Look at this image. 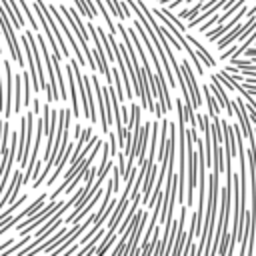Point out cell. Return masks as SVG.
Returning a JSON list of instances; mask_svg holds the SVG:
<instances>
[{
    "mask_svg": "<svg viewBox=\"0 0 256 256\" xmlns=\"http://www.w3.org/2000/svg\"><path fill=\"white\" fill-rule=\"evenodd\" d=\"M20 184H24V174H22L20 170H16V172L12 174V178H10V186H8V190H6L4 196L0 198V208H2L6 202H16V194H18Z\"/></svg>",
    "mask_w": 256,
    "mask_h": 256,
    "instance_id": "4fadbf2b",
    "label": "cell"
},
{
    "mask_svg": "<svg viewBox=\"0 0 256 256\" xmlns=\"http://www.w3.org/2000/svg\"><path fill=\"white\" fill-rule=\"evenodd\" d=\"M156 2H158V4L162 6V4H166V2H170V0H156Z\"/></svg>",
    "mask_w": 256,
    "mask_h": 256,
    "instance_id": "4dcf8cb0",
    "label": "cell"
},
{
    "mask_svg": "<svg viewBox=\"0 0 256 256\" xmlns=\"http://www.w3.org/2000/svg\"><path fill=\"white\" fill-rule=\"evenodd\" d=\"M32 2H34V8H36V16H38V20H40V26L44 28V34L48 36V44H50V48H52V54L58 56V58H62L64 54H62V50H60V46H58V40H56L52 28H50V24H48V18H46V14H44L40 2H38V0H32Z\"/></svg>",
    "mask_w": 256,
    "mask_h": 256,
    "instance_id": "8992f818",
    "label": "cell"
},
{
    "mask_svg": "<svg viewBox=\"0 0 256 256\" xmlns=\"http://www.w3.org/2000/svg\"><path fill=\"white\" fill-rule=\"evenodd\" d=\"M32 110H34L36 116L40 114V100H38V98H32Z\"/></svg>",
    "mask_w": 256,
    "mask_h": 256,
    "instance_id": "f1b7e54d",
    "label": "cell"
},
{
    "mask_svg": "<svg viewBox=\"0 0 256 256\" xmlns=\"http://www.w3.org/2000/svg\"><path fill=\"white\" fill-rule=\"evenodd\" d=\"M198 140L196 128L190 126L186 130V154H188V174H186V206L190 208L194 202V190L198 186V152L194 150V144Z\"/></svg>",
    "mask_w": 256,
    "mask_h": 256,
    "instance_id": "7a4b0ae2",
    "label": "cell"
},
{
    "mask_svg": "<svg viewBox=\"0 0 256 256\" xmlns=\"http://www.w3.org/2000/svg\"><path fill=\"white\" fill-rule=\"evenodd\" d=\"M120 176H122L120 168H118V166H116V168H112V184H114V192H118V190H120Z\"/></svg>",
    "mask_w": 256,
    "mask_h": 256,
    "instance_id": "484cf974",
    "label": "cell"
},
{
    "mask_svg": "<svg viewBox=\"0 0 256 256\" xmlns=\"http://www.w3.org/2000/svg\"><path fill=\"white\" fill-rule=\"evenodd\" d=\"M182 2H186V0H176V2H170V4H168V8H170V10H174V8H176V6H180Z\"/></svg>",
    "mask_w": 256,
    "mask_h": 256,
    "instance_id": "f546056e",
    "label": "cell"
},
{
    "mask_svg": "<svg viewBox=\"0 0 256 256\" xmlns=\"http://www.w3.org/2000/svg\"><path fill=\"white\" fill-rule=\"evenodd\" d=\"M20 80H22V76H18L16 74V92H14V114H18L20 112V106H22V100H20Z\"/></svg>",
    "mask_w": 256,
    "mask_h": 256,
    "instance_id": "603a6c76",
    "label": "cell"
},
{
    "mask_svg": "<svg viewBox=\"0 0 256 256\" xmlns=\"http://www.w3.org/2000/svg\"><path fill=\"white\" fill-rule=\"evenodd\" d=\"M204 98H206V104H208V116L212 120L220 118V108L216 104V94L210 90V86H204Z\"/></svg>",
    "mask_w": 256,
    "mask_h": 256,
    "instance_id": "e0dca14e",
    "label": "cell"
},
{
    "mask_svg": "<svg viewBox=\"0 0 256 256\" xmlns=\"http://www.w3.org/2000/svg\"><path fill=\"white\" fill-rule=\"evenodd\" d=\"M148 210H150V208H148ZM148 210L144 212V216L140 218V222L136 224V228L132 230V234H130V238H128V246H126V250H124V254H126V256H134V254H140L138 242H140V234H142V230H144V226H146Z\"/></svg>",
    "mask_w": 256,
    "mask_h": 256,
    "instance_id": "7c38bea8",
    "label": "cell"
},
{
    "mask_svg": "<svg viewBox=\"0 0 256 256\" xmlns=\"http://www.w3.org/2000/svg\"><path fill=\"white\" fill-rule=\"evenodd\" d=\"M180 64H182V70H184V76H186V82H188V90H190V96H192V104H194V108L198 110V108L202 106V98H200L198 82H196V78H194V74H192V68H190L188 60H182Z\"/></svg>",
    "mask_w": 256,
    "mask_h": 256,
    "instance_id": "8fae6325",
    "label": "cell"
},
{
    "mask_svg": "<svg viewBox=\"0 0 256 256\" xmlns=\"http://www.w3.org/2000/svg\"><path fill=\"white\" fill-rule=\"evenodd\" d=\"M88 32H90V36H92V40H94V56H96V60H98V70L106 76V82L108 84H114V74H110V68H108V60H106V54H104V44H102V38H100V34H98V28L94 26V24H88Z\"/></svg>",
    "mask_w": 256,
    "mask_h": 256,
    "instance_id": "5b68a950",
    "label": "cell"
},
{
    "mask_svg": "<svg viewBox=\"0 0 256 256\" xmlns=\"http://www.w3.org/2000/svg\"><path fill=\"white\" fill-rule=\"evenodd\" d=\"M26 126H28V120L26 116L20 120V130H18V162L22 160L24 156V148H26Z\"/></svg>",
    "mask_w": 256,
    "mask_h": 256,
    "instance_id": "ffe728a7",
    "label": "cell"
},
{
    "mask_svg": "<svg viewBox=\"0 0 256 256\" xmlns=\"http://www.w3.org/2000/svg\"><path fill=\"white\" fill-rule=\"evenodd\" d=\"M12 20H10V16H8V12L2 8V4H0V26H2V34L6 36V42H8V50H10V58L18 64V66H24L26 64V60H24V56H22V50H20V46H18V40H16V34H14V30H12Z\"/></svg>",
    "mask_w": 256,
    "mask_h": 256,
    "instance_id": "277c9868",
    "label": "cell"
},
{
    "mask_svg": "<svg viewBox=\"0 0 256 256\" xmlns=\"http://www.w3.org/2000/svg\"><path fill=\"white\" fill-rule=\"evenodd\" d=\"M244 14H246V8L242 6V8L238 10V14H236L232 20H228V22H224V24H218L214 30H206V38H208V42H216V40H220L228 30H232V28L240 22V18H242Z\"/></svg>",
    "mask_w": 256,
    "mask_h": 256,
    "instance_id": "9c48e42d",
    "label": "cell"
},
{
    "mask_svg": "<svg viewBox=\"0 0 256 256\" xmlns=\"http://www.w3.org/2000/svg\"><path fill=\"white\" fill-rule=\"evenodd\" d=\"M60 10H62V14L66 16L68 24L72 26L74 34L80 38V46H82V50H84L86 64L90 66V70H96V56H94V50H90V48H88V34H86V28H84L82 20H80L78 10H74V8H66L64 4H60Z\"/></svg>",
    "mask_w": 256,
    "mask_h": 256,
    "instance_id": "3957f363",
    "label": "cell"
},
{
    "mask_svg": "<svg viewBox=\"0 0 256 256\" xmlns=\"http://www.w3.org/2000/svg\"><path fill=\"white\" fill-rule=\"evenodd\" d=\"M0 30H2V26H0ZM0 54H2V46H0Z\"/></svg>",
    "mask_w": 256,
    "mask_h": 256,
    "instance_id": "1f68e13d",
    "label": "cell"
},
{
    "mask_svg": "<svg viewBox=\"0 0 256 256\" xmlns=\"http://www.w3.org/2000/svg\"><path fill=\"white\" fill-rule=\"evenodd\" d=\"M156 164L152 162L150 164V168H148V172H146V178H144V190H142V196H144V204L148 206V200H150V196H152V186H154V180H156Z\"/></svg>",
    "mask_w": 256,
    "mask_h": 256,
    "instance_id": "9a60e30c",
    "label": "cell"
},
{
    "mask_svg": "<svg viewBox=\"0 0 256 256\" xmlns=\"http://www.w3.org/2000/svg\"><path fill=\"white\" fill-rule=\"evenodd\" d=\"M92 84H94V92H96V100H98V116H100V128L104 134H108L110 130V120H108V112H106V102H104V88L98 82L96 76H92Z\"/></svg>",
    "mask_w": 256,
    "mask_h": 256,
    "instance_id": "52a82bcc",
    "label": "cell"
},
{
    "mask_svg": "<svg viewBox=\"0 0 256 256\" xmlns=\"http://www.w3.org/2000/svg\"><path fill=\"white\" fill-rule=\"evenodd\" d=\"M4 72H6V106H4V116L10 118L14 114V74H12V66L8 60H4Z\"/></svg>",
    "mask_w": 256,
    "mask_h": 256,
    "instance_id": "30bf717a",
    "label": "cell"
},
{
    "mask_svg": "<svg viewBox=\"0 0 256 256\" xmlns=\"http://www.w3.org/2000/svg\"><path fill=\"white\" fill-rule=\"evenodd\" d=\"M242 28H244V24H236L232 30H228V32H226V36H222V38L218 40V50H224L228 44H232L234 40H238V36H240V32H242Z\"/></svg>",
    "mask_w": 256,
    "mask_h": 256,
    "instance_id": "ac0fdd59",
    "label": "cell"
},
{
    "mask_svg": "<svg viewBox=\"0 0 256 256\" xmlns=\"http://www.w3.org/2000/svg\"><path fill=\"white\" fill-rule=\"evenodd\" d=\"M124 162H126V160H124V154L120 152V154H118V168H120V172H122V176H124V180H126V176H128V170L124 168Z\"/></svg>",
    "mask_w": 256,
    "mask_h": 256,
    "instance_id": "4316f807",
    "label": "cell"
},
{
    "mask_svg": "<svg viewBox=\"0 0 256 256\" xmlns=\"http://www.w3.org/2000/svg\"><path fill=\"white\" fill-rule=\"evenodd\" d=\"M208 86H210V90L216 94L220 106L228 112V116H232V114H234V102H230V98H228V94L224 92V86H222V82H220V78H218L216 74L210 76V84H208Z\"/></svg>",
    "mask_w": 256,
    "mask_h": 256,
    "instance_id": "ba28073f",
    "label": "cell"
},
{
    "mask_svg": "<svg viewBox=\"0 0 256 256\" xmlns=\"http://www.w3.org/2000/svg\"><path fill=\"white\" fill-rule=\"evenodd\" d=\"M14 242H16V238H8L6 242H0V254H2V252H4L6 248H10V246H12Z\"/></svg>",
    "mask_w": 256,
    "mask_h": 256,
    "instance_id": "83f0119b",
    "label": "cell"
},
{
    "mask_svg": "<svg viewBox=\"0 0 256 256\" xmlns=\"http://www.w3.org/2000/svg\"><path fill=\"white\" fill-rule=\"evenodd\" d=\"M218 180L220 174L214 170L208 176V208L204 214V224L200 232V246L198 254H210L212 252V240H214V224H216V210H218Z\"/></svg>",
    "mask_w": 256,
    "mask_h": 256,
    "instance_id": "6da1fadb",
    "label": "cell"
},
{
    "mask_svg": "<svg viewBox=\"0 0 256 256\" xmlns=\"http://www.w3.org/2000/svg\"><path fill=\"white\" fill-rule=\"evenodd\" d=\"M66 76H68V82H70V100H72V116H76L80 120V98L76 94V76H74V68L72 64L66 66Z\"/></svg>",
    "mask_w": 256,
    "mask_h": 256,
    "instance_id": "5bb4252c",
    "label": "cell"
},
{
    "mask_svg": "<svg viewBox=\"0 0 256 256\" xmlns=\"http://www.w3.org/2000/svg\"><path fill=\"white\" fill-rule=\"evenodd\" d=\"M228 246H230V232L224 230L222 232V240H220V246H218V254H228Z\"/></svg>",
    "mask_w": 256,
    "mask_h": 256,
    "instance_id": "d4e9b609",
    "label": "cell"
},
{
    "mask_svg": "<svg viewBox=\"0 0 256 256\" xmlns=\"http://www.w3.org/2000/svg\"><path fill=\"white\" fill-rule=\"evenodd\" d=\"M30 80H32L30 72H24V74H22V82H24V98H22V100H24V104H26V106H30V104H32V92H30L32 82H30Z\"/></svg>",
    "mask_w": 256,
    "mask_h": 256,
    "instance_id": "44dd1931",
    "label": "cell"
},
{
    "mask_svg": "<svg viewBox=\"0 0 256 256\" xmlns=\"http://www.w3.org/2000/svg\"><path fill=\"white\" fill-rule=\"evenodd\" d=\"M18 4H20V8H22L24 16L28 18V22L32 24V30H38V22L32 18V12H30V8H28V2H24V0H18Z\"/></svg>",
    "mask_w": 256,
    "mask_h": 256,
    "instance_id": "cb8c5ba5",
    "label": "cell"
},
{
    "mask_svg": "<svg viewBox=\"0 0 256 256\" xmlns=\"http://www.w3.org/2000/svg\"><path fill=\"white\" fill-rule=\"evenodd\" d=\"M30 240H32V238H30V234H26V236H24L20 242H14V244H12L10 248H6L2 254H18V252H20V250H22V248H24V246L30 242Z\"/></svg>",
    "mask_w": 256,
    "mask_h": 256,
    "instance_id": "7402d4cb",
    "label": "cell"
},
{
    "mask_svg": "<svg viewBox=\"0 0 256 256\" xmlns=\"http://www.w3.org/2000/svg\"><path fill=\"white\" fill-rule=\"evenodd\" d=\"M112 242H116V230H106V234L102 236V242L98 244V248L92 254H106Z\"/></svg>",
    "mask_w": 256,
    "mask_h": 256,
    "instance_id": "d6986e66",
    "label": "cell"
},
{
    "mask_svg": "<svg viewBox=\"0 0 256 256\" xmlns=\"http://www.w3.org/2000/svg\"><path fill=\"white\" fill-rule=\"evenodd\" d=\"M186 38H188V40H190V44L196 48V52H198V56H200V60H202V64H204V66H216V60L210 56V52H208V50H206V48H204V46H202V44H200L192 34H186Z\"/></svg>",
    "mask_w": 256,
    "mask_h": 256,
    "instance_id": "2e32d148",
    "label": "cell"
}]
</instances>
